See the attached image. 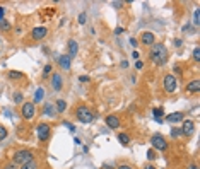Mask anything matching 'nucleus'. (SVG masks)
Segmentation results:
<instances>
[{
    "mask_svg": "<svg viewBox=\"0 0 200 169\" xmlns=\"http://www.w3.org/2000/svg\"><path fill=\"white\" fill-rule=\"evenodd\" d=\"M15 34H22V27H15Z\"/></svg>",
    "mask_w": 200,
    "mask_h": 169,
    "instance_id": "c03bdc74",
    "label": "nucleus"
},
{
    "mask_svg": "<svg viewBox=\"0 0 200 169\" xmlns=\"http://www.w3.org/2000/svg\"><path fill=\"white\" fill-rule=\"evenodd\" d=\"M75 116H77V120L80 121V123H91L92 120H94V113H92V109L91 108H87V106H77V109H75Z\"/></svg>",
    "mask_w": 200,
    "mask_h": 169,
    "instance_id": "7ed1b4c3",
    "label": "nucleus"
},
{
    "mask_svg": "<svg viewBox=\"0 0 200 169\" xmlns=\"http://www.w3.org/2000/svg\"><path fill=\"white\" fill-rule=\"evenodd\" d=\"M193 24H195V26L200 24V10L199 9H195V12H193Z\"/></svg>",
    "mask_w": 200,
    "mask_h": 169,
    "instance_id": "cd10ccee",
    "label": "nucleus"
},
{
    "mask_svg": "<svg viewBox=\"0 0 200 169\" xmlns=\"http://www.w3.org/2000/svg\"><path fill=\"white\" fill-rule=\"evenodd\" d=\"M43 113H45V116H48V118H55V116H56V109H55V106H53L51 103H45Z\"/></svg>",
    "mask_w": 200,
    "mask_h": 169,
    "instance_id": "dca6fc26",
    "label": "nucleus"
},
{
    "mask_svg": "<svg viewBox=\"0 0 200 169\" xmlns=\"http://www.w3.org/2000/svg\"><path fill=\"white\" fill-rule=\"evenodd\" d=\"M151 145H152L154 150H161V152H164L168 149V142H166V139L161 133H154L151 137Z\"/></svg>",
    "mask_w": 200,
    "mask_h": 169,
    "instance_id": "423d86ee",
    "label": "nucleus"
},
{
    "mask_svg": "<svg viewBox=\"0 0 200 169\" xmlns=\"http://www.w3.org/2000/svg\"><path fill=\"white\" fill-rule=\"evenodd\" d=\"M3 14H5V9H3V7H0V21L3 19Z\"/></svg>",
    "mask_w": 200,
    "mask_h": 169,
    "instance_id": "79ce46f5",
    "label": "nucleus"
},
{
    "mask_svg": "<svg viewBox=\"0 0 200 169\" xmlns=\"http://www.w3.org/2000/svg\"><path fill=\"white\" fill-rule=\"evenodd\" d=\"M14 103H17V104H22V103H24V97H22L21 92H15V94H14Z\"/></svg>",
    "mask_w": 200,
    "mask_h": 169,
    "instance_id": "a878e982",
    "label": "nucleus"
},
{
    "mask_svg": "<svg viewBox=\"0 0 200 169\" xmlns=\"http://www.w3.org/2000/svg\"><path fill=\"white\" fill-rule=\"evenodd\" d=\"M86 19H87V14H86V12H80V14H79V22H80V24H86Z\"/></svg>",
    "mask_w": 200,
    "mask_h": 169,
    "instance_id": "7c9ffc66",
    "label": "nucleus"
},
{
    "mask_svg": "<svg viewBox=\"0 0 200 169\" xmlns=\"http://www.w3.org/2000/svg\"><path fill=\"white\" fill-rule=\"evenodd\" d=\"M38 166H39L38 161L34 159V161H31V162H27V164H22L19 169H38Z\"/></svg>",
    "mask_w": 200,
    "mask_h": 169,
    "instance_id": "b1692460",
    "label": "nucleus"
},
{
    "mask_svg": "<svg viewBox=\"0 0 200 169\" xmlns=\"http://www.w3.org/2000/svg\"><path fill=\"white\" fill-rule=\"evenodd\" d=\"M50 135H51V127L48 125V123H38V127H36V137H38V140L39 142H48L50 140Z\"/></svg>",
    "mask_w": 200,
    "mask_h": 169,
    "instance_id": "39448f33",
    "label": "nucleus"
},
{
    "mask_svg": "<svg viewBox=\"0 0 200 169\" xmlns=\"http://www.w3.org/2000/svg\"><path fill=\"white\" fill-rule=\"evenodd\" d=\"M146 157H147L149 161H154V159H156V152H154V149H149L147 154H146Z\"/></svg>",
    "mask_w": 200,
    "mask_h": 169,
    "instance_id": "c85d7f7f",
    "label": "nucleus"
},
{
    "mask_svg": "<svg viewBox=\"0 0 200 169\" xmlns=\"http://www.w3.org/2000/svg\"><path fill=\"white\" fill-rule=\"evenodd\" d=\"M171 137H173V139L181 137V130H180V128H176V127H173V128H171Z\"/></svg>",
    "mask_w": 200,
    "mask_h": 169,
    "instance_id": "bb28decb",
    "label": "nucleus"
},
{
    "mask_svg": "<svg viewBox=\"0 0 200 169\" xmlns=\"http://www.w3.org/2000/svg\"><path fill=\"white\" fill-rule=\"evenodd\" d=\"M5 137H7V128H5V127H2V125H0V140H3V139H5Z\"/></svg>",
    "mask_w": 200,
    "mask_h": 169,
    "instance_id": "2f4dec72",
    "label": "nucleus"
},
{
    "mask_svg": "<svg viewBox=\"0 0 200 169\" xmlns=\"http://www.w3.org/2000/svg\"><path fill=\"white\" fill-rule=\"evenodd\" d=\"M31 161H34V154L31 152V150H27V149H21V150H17V152H14V156H12V162L17 166H22V164H27V162H31Z\"/></svg>",
    "mask_w": 200,
    "mask_h": 169,
    "instance_id": "f03ea898",
    "label": "nucleus"
},
{
    "mask_svg": "<svg viewBox=\"0 0 200 169\" xmlns=\"http://www.w3.org/2000/svg\"><path fill=\"white\" fill-rule=\"evenodd\" d=\"M67 46H68V58L72 60V58L77 55V51H79V44H77V41H75V39H70Z\"/></svg>",
    "mask_w": 200,
    "mask_h": 169,
    "instance_id": "2eb2a0df",
    "label": "nucleus"
},
{
    "mask_svg": "<svg viewBox=\"0 0 200 169\" xmlns=\"http://www.w3.org/2000/svg\"><path fill=\"white\" fill-rule=\"evenodd\" d=\"M79 80H80V82H89L91 79H89L87 75H82V77H79Z\"/></svg>",
    "mask_w": 200,
    "mask_h": 169,
    "instance_id": "72a5a7b5",
    "label": "nucleus"
},
{
    "mask_svg": "<svg viewBox=\"0 0 200 169\" xmlns=\"http://www.w3.org/2000/svg\"><path fill=\"white\" fill-rule=\"evenodd\" d=\"M46 36H48V29H46L45 26L34 27V29L31 31V38H33L34 41H41V39H45Z\"/></svg>",
    "mask_w": 200,
    "mask_h": 169,
    "instance_id": "6e6552de",
    "label": "nucleus"
},
{
    "mask_svg": "<svg viewBox=\"0 0 200 169\" xmlns=\"http://www.w3.org/2000/svg\"><path fill=\"white\" fill-rule=\"evenodd\" d=\"M3 169H17V166H15L14 162H10V164H7V166H5Z\"/></svg>",
    "mask_w": 200,
    "mask_h": 169,
    "instance_id": "f704fd0d",
    "label": "nucleus"
},
{
    "mask_svg": "<svg viewBox=\"0 0 200 169\" xmlns=\"http://www.w3.org/2000/svg\"><path fill=\"white\" fill-rule=\"evenodd\" d=\"M185 31H190V24H187V26H183V32Z\"/></svg>",
    "mask_w": 200,
    "mask_h": 169,
    "instance_id": "49530a36",
    "label": "nucleus"
},
{
    "mask_svg": "<svg viewBox=\"0 0 200 169\" xmlns=\"http://www.w3.org/2000/svg\"><path fill=\"white\" fill-rule=\"evenodd\" d=\"M101 169H113V166H111V164H103Z\"/></svg>",
    "mask_w": 200,
    "mask_h": 169,
    "instance_id": "37998d69",
    "label": "nucleus"
},
{
    "mask_svg": "<svg viewBox=\"0 0 200 169\" xmlns=\"http://www.w3.org/2000/svg\"><path fill=\"white\" fill-rule=\"evenodd\" d=\"M122 67H123V68H127V67H128V62H127V60H123V62H122Z\"/></svg>",
    "mask_w": 200,
    "mask_h": 169,
    "instance_id": "a18cd8bd",
    "label": "nucleus"
},
{
    "mask_svg": "<svg viewBox=\"0 0 200 169\" xmlns=\"http://www.w3.org/2000/svg\"><path fill=\"white\" fill-rule=\"evenodd\" d=\"M152 113H154V121H157V123H163V121H164V120H163V116H164L163 108H154Z\"/></svg>",
    "mask_w": 200,
    "mask_h": 169,
    "instance_id": "a211bd4d",
    "label": "nucleus"
},
{
    "mask_svg": "<svg viewBox=\"0 0 200 169\" xmlns=\"http://www.w3.org/2000/svg\"><path fill=\"white\" fill-rule=\"evenodd\" d=\"M175 74H176V75H181V74H183V70H181L180 65H175Z\"/></svg>",
    "mask_w": 200,
    "mask_h": 169,
    "instance_id": "473e14b6",
    "label": "nucleus"
},
{
    "mask_svg": "<svg viewBox=\"0 0 200 169\" xmlns=\"http://www.w3.org/2000/svg\"><path fill=\"white\" fill-rule=\"evenodd\" d=\"M58 65H60L62 68L68 70V68H70V58H68V55H60V56H58Z\"/></svg>",
    "mask_w": 200,
    "mask_h": 169,
    "instance_id": "f3484780",
    "label": "nucleus"
},
{
    "mask_svg": "<svg viewBox=\"0 0 200 169\" xmlns=\"http://www.w3.org/2000/svg\"><path fill=\"white\" fill-rule=\"evenodd\" d=\"M118 169H134L132 166H128V164H120V168Z\"/></svg>",
    "mask_w": 200,
    "mask_h": 169,
    "instance_id": "58836bf2",
    "label": "nucleus"
},
{
    "mask_svg": "<svg viewBox=\"0 0 200 169\" xmlns=\"http://www.w3.org/2000/svg\"><path fill=\"white\" fill-rule=\"evenodd\" d=\"M104 123H106L111 130H116V128H120V116H116V115H108V116L104 118Z\"/></svg>",
    "mask_w": 200,
    "mask_h": 169,
    "instance_id": "9b49d317",
    "label": "nucleus"
},
{
    "mask_svg": "<svg viewBox=\"0 0 200 169\" xmlns=\"http://www.w3.org/2000/svg\"><path fill=\"white\" fill-rule=\"evenodd\" d=\"M193 60H195V62H200V48L199 46L193 48Z\"/></svg>",
    "mask_w": 200,
    "mask_h": 169,
    "instance_id": "c756f323",
    "label": "nucleus"
},
{
    "mask_svg": "<svg viewBox=\"0 0 200 169\" xmlns=\"http://www.w3.org/2000/svg\"><path fill=\"white\" fill-rule=\"evenodd\" d=\"M144 169H156V168H154V166H146Z\"/></svg>",
    "mask_w": 200,
    "mask_h": 169,
    "instance_id": "8fccbe9b",
    "label": "nucleus"
},
{
    "mask_svg": "<svg viewBox=\"0 0 200 169\" xmlns=\"http://www.w3.org/2000/svg\"><path fill=\"white\" fill-rule=\"evenodd\" d=\"M10 29H12V22L7 21V19H2L0 21V31L2 32H10Z\"/></svg>",
    "mask_w": 200,
    "mask_h": 169,
    "instance_id": "6ab92c4d",
    "label": "nucleus"
},
{
    "mask_svg": "<svg viewBox=\"0 0 200 169\" xmlns=\"http://www.w3.org/2000/svg\"><path fill=\"white\" fill-rule=\"evenodd\" d=\"M7 77H9L10 80H19V79H22V77H24V74H22V72H19V70H9Z\"/></svg>",
    "mask_w": 200,
    "mask_h": 169,
    "instance_id": "aec40b11",
    "label": "nucleus"
},
{
    "mask_svg": "<svg viewBox=\"0 0 200 169\" xmlns=\"http://www.w3.org/2000/svg\"><path fill=\"white\" fill-rule=\"evenodd\" d=\"M62 87H63V80H62V75L60 74H51V89L53 91H62Z\"/></svg>",
    "mask_w": 200,
    "mask_h": 169,
    "instance_id": "9d476101",
    "label": "nucleus"
},
{
    "mask_svg": "<svg viewBox=\"0 0 200 169\" xmlns=\"http://www.w3.org/2000/svg\"><path fill=\"white\" fill-rule=\"evenodd\" d=\"M185 120V115L183 113H180V111H176V113H171V115H168V118H166V121L168 123H180V121H183Z\"/></svg>",
    "mask_w": 200,
    "mask_h": 169,
    "instance_id": "ddd939ff",
    "label": "nucleus"
},
{
    "mask_svg": "<svg viewBox=\"0 0 200 169\" xmlns=\"http://www.w3.org/2000/svg\"><path fill=\"white\" fill-rule=\"evenodd\" d=\"M0 53H2V50H0Z\"/></svg>",
    "mask_w": 200,
    "mask_h": 169,
    "instance_id": "3c124183",
    "label": "nucleus"
},
{
    "mask_svg": "<svg viewBox=\"0 0 200 169\" xmlns=\"http://www.w3.org/2000/svg\"><path fill=\"white\" fill-rule=\"evenodd\" d=\"M154 41H156L154 32H151V31H144V32L140 34V43H142V44H146V46H152V44H154Z\"/></svg>",
    "mask_w": 200,
    "mask_h": 169,
    "instance_id": "1a4fd4ad",
    "label": "nucleus"
},
{
    "mask_svg": "<svg viewBox=\"0 0 200 169\" xmlns=\"http://www.w3.org/2000/svg\"><path fill=\"white\" fill-rule=\"evenodd\" d=\"M55 109H56V113L60 115V113H63L65 109H67V103H65V99H58L56 103H55Z\"/></svg>",
    "mask_w": 200,
    "mask_h": 169,
    "instance_id": "412c9836",
    "label": "nucleus"
},
{
    "mask_svg": "<svg viewBox=\"0 0 200 169\" xmlns=\"http://www.w3.org/2000/svg\"><path fill=\"white\" fill-rule=\"evenodd\" d=\"M163 87H164V92L166 94H175L176 89H178V80L173 74H166L164 79H163Z\"/></svg>",
    "mask_w": 200,
    "mask_h": 169,
    "instance_id": "20e7f679",
    "label": "nucleus"
},
{
    "mask_svg": "<svg viewBox=\"0 0 200 169\" xmlns=\"http://www.w3.org/2000/svg\"><path fill=\"white\" fill-rule=\"evenodd\" d=\"M130 44L135 48V46H137V39H135V38H130Z\"/></svg>",
    "mask_w": 200,
    "mask_h": 169,
    "instance_id": "ea45409f",
    "label": "nucleus"
},
{
    "mask_svg": "<svg viewBox=\"0 0 200 169\" xmlns=\"http://www.w3.org/2000/svg\"><path fill=\"white\" fill-rule=\"evenodd\" d=\"M135 67H137L139 70H140V68H144V62H140V60H139V62L135 63Z\"/></svg>",
    "mask_w": 200,
    "mask_h": 169,
    "instance_id": "4c0bfd02",
    "label": "nucleus"
},
{
    "mask_svg": "<svg viewBox=\"0 0 200 169\" xmlns=\"http://www.w3.org/2000/svg\"><path fill=\"white\" fill-rule=\"evenodd\" d=\"M180 130H181V135H192L195 130V123L192 120H183V127Z\"/></svg>",
    "mask_w": 200,
    "mask_h": 169,
    "instance_id": "f8f14e48",
    "label": "nucleus"
},
{
    "mask_svg": "<svg viewBox=\"0 0 200 169\" xmlns=\"http://www.w3.org/2000/svg\"><path fill=\"white\" fill-rule=\"evenodd\" d=\"M75 145H82V142H80V139H77V137H75Z\"/></svg>",
    "mask_w": 200,
    "mask_h": 169,
    "instance_id": "09e8293b",
    "label": "nucleus"
},
{
    "mask_svg": "<svg viewBox=\"0 0 200 169\" xmlns=\"http://www.w3.org/2000/svg\"><path fill=\"white\" fill-rule=\"evenodd\" d=\"M50 74H53V67H51V63H48V65H45V68H43V79H48L50 77Z\"/></svg>",
    "mask_w": 200,
    "mask_h": 169,
    "instance_id": "5701e85b",
    "label": "nucleus"
},
{
    "mask_svg": "<svg viewBox=\"0 0 200 169\" xmlns=\"http://www.w3.org/2000/svg\"><path fill=\"white\" fill-rule=\"evenodd\" d=\"M116 139H118V142H120L122 145H125V147H127V145H130V137H128L127 133H118V137H116Z\"/></svg>",
    "mask_w": 200,
    "mask_h": 169,
    "instance_id": "4be33fe9",
    "label": "nucleus"
},
{
    "mask_svg": "<svg viewBox=\"0 0 200 169\" xmlns=\"http://www.w3.org/2000/svg\"><path fill=\"white\" fill-rule=\"evenodd\" d=\"M21 115H22V118L24 120H33L34 118V115H36V108H34V103H22V106H21Z\"/></svg>",
    "mask_w": 200,
    "mask_h": 169,
    "instance_id": "0eeeda50",
    "label": "nucleus"
},
{
    "mask_svg": "<svg viewBox=\"0 0 200 169\" xmlns=\"http://www.w3.org/2000/svg\"><path fill=\"white\" fill-rule=\"evenodd\" d=\"M187 91H188L190 94H199V92H200V80H199V79H195V80L188 82V84H187Z\"/></svg>",
    "mask_w": 200,
    "mask_h": 169,
    "instance_id": "4468645a",
    "label": "nucleus"
},
{
    "mask_svg": "<svg viewBox=\"0 0 200 169\" xmlns=\"http://www.w3.org/2000/svg\"><path fill=\"white\" fill-rule=\"evenodd\" d=\"M151 60L156 63V65H164L168 62V50L164 48V44L161 43H154L152 48H151Z\"/></svg>",
    "mask_w": 200,
    "mask_h": 169,
    "instance_id": "f257e3e1",
    "label": "nucleus"
},
{
    "mask_svg": "<svg viewBox=\"0 0 200 169\" xmlns=\"http://www.w3.org/2000/svg\"><path fill=\"white\" fill-rule=\"evenodd\" d=\"M173 43H175V46H181V44H183V41H181L180 38H178V39H175Z\"/></svg>",
    "mask_w": 200,
    "mask_h": 169,
    "instance_id": "e433bc0d",
    "label": "nucleus"
},
{
    "mask_svg": "<svg viewBox=\"0 0 200 169\" xmlns=\"http://www.w3.org/2000/svg\"><path fill=\"white\" fill-rule=\"evenodd\" d=\"M43 94H45V92H43V89H41V87H38V91L34 92V101H33V103H39V101L43 99Z\"/></svg>",
    "mask_w": 200,
    "mask_h": 169,
    "instance_id": "393cba45",
    "label": "nucleus"
},
{
    "mask_svg": "<svg viewBox=\"0 0 200 169\" xmlns=\"http://www.w3.org/2000/svg\"><path fill=\"white\" fill-rule=\"evenodd\" d=\"M123 31H125L123 27H116V29H115V34H118V36H120V34H122Z\"/></svg>",
    "mask_w": 200,
    "mask_h": 169,
    "instance_id": "c9c22d12",
    "label": "nucleus"
},
{
    "mask_svg": "<svg viewBox=\"0 0 200 169\" xmlns=\"http://www.w3.org/2000/svg\"><path fill=\"white\" fill-rule=\"evenodd\" d=\"M132 56L134 58H139V51H132Z\"/></svg>",
    "mask_w": 200,
    "mask_h": 169,
    "instance_id": "de8ad7c7",
    "label": "nucleus"
},
{
    "mask_svg": "<svg viewBox=\"0 0 200 169\" xmlns=\"http://www.w3.org/2000/svg\"><path fill=\"white\" fill-rule=\"evenodd\" d=\"M113 5H115V7H116V9H120V7H122V5H123V2H113Z\"/></svg>",
    "mask_w": 200,
    "mask_h": 169,
    "instance_id": "a19ab883",
    "label": "nucleus"
}]
</instances>
